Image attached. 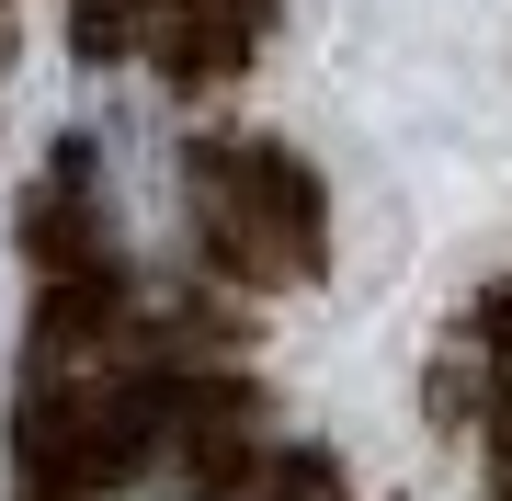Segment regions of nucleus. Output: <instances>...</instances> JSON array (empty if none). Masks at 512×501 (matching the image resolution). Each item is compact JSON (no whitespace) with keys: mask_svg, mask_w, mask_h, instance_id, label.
Listing matches in <instances>:
<instances>
[{"mask_svg":"<svg viewBox=\"0 0 512 501\" xmlns=\"http://www.w3.org/2000/svg\"><path fill=\"white\" fill-rule=\"evenodd\" d=\"M137 501H205V490H137Z\"/></svg>","mask_w":512,"mask_h":501,"instance_id":"f257e3e1","label":"nucleus"}]
</instances>
